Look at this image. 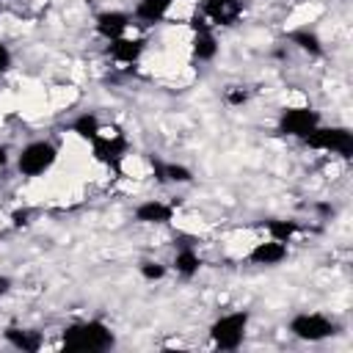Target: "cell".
<instances>
[{
    "label": "cell",
    "instance_id": "7",
    "mask_svg": "<svg viewBox=\"0 0 353 353\" xmlns=\"http://www.w3.org/2000/svg\"><path fill=\"white\" fill-rule=\"evenodd\" d=\"M320 124V116L317 110L312 108H287L281 113V121H279V130L284 135H295V138H303L309 130H314Z\"/></svg>",
    "mask_w": 353,
    "mask_h": 353
},
{
    "label": "cell",
    "instance_id": "13",
    "mask_svg": "<svg viewBox=\"0 0 353 353\" xmlns=\"http://www.w3.org/2000/svg\"><path fill=\"white\" fill-rule=\"evenodd\" d=\"M174 3L176 0H141L138 8H135V17L143 19V22H160Z\"/></svg>",
    "mask_w": 353,
    "mask_h": 353
},
{
    "label": "cell",
    "instance_id": "4",
    "mask_svg": "<svg viewBox=\"0 0 353 353\" xmlns=\"http://www.w3.org/2000/svg\"><path fill=\"white\" fill-rule=\"evenodd\" d=\"M91 146H94V157L99 160V163H105V165H110L116 174H121V160H124V154H127V135L116 127L110 135H97L94 141H91Z\"/></svg>",
    "mask_w": 353,
    "mask_h": 353
},
{
    "label": "cell",
    "instance_id": "26",
    "mask_svg": "<svg viewBox=\"0 0 353 353\" xmlns=\"http://www.w3.org/2000/svg\"><path fill=\"white\" fill-rule=\"evenodd\" d=\"M6 163H8V149L0 146V165H6Z\"/></svg>",
    "mask_w": 353,
    "mask_h": 353
},
{
    "label": "cell",
    "instance_id": "23",
    "mask_svg": "<svg viewBox=\"0 0 353 353\" xmlns=\"http://www.w3.org/2000/svg\"><path fill=\"white\" fill-rule=\"evenodd\" d=\"M11 221H14V226H28L30 223V210H17L11 215Z\"/></svg>",
    "mask_w": 353,
    "mask_h": 353
},
{
    "label": "cell",
    "instance_id": "9",
    "mask_svg": "<svg viewBox=\"0 0 353 353\" xmlns=\"http://www.w3.org/2000/svg\"><path fill=\"white\" fill-rule=\"evenodd\" d=\"M127 25H130V17L121 14V11H102L97 17V33L105 36L108 41L121 39V33L127 30Z\"/></svg>",
    "mask_w": 353,
    "mask_h": 353
},
{
    "label": "cell",
    "instance_id": "16",
    "mask_svg": "<svg viewBox=\"0 0 353 353\" xmlns=\"http://www.w3.org/2000/svg\"><path fill=\"white\" fill-rule=\"evenodd\" d=\"M174 268H176V273H179V276L190 279L193 273H199L201 259H199V254H196L193 248H182V251L176 254V259H174Z\"/></svg>",
    "mask_w": 353,
    "mask_h": 353
},
{
    "label": "cell",
    "instance_id": "8",
    "mask_svg": "<svg viewBox=\"0 0 353 353\" xmlns=\"http://www.w3.org/2000/svg\"><path fill=\"white\" fill-rule=\"evenodd\" d=\"M199 14L210 25H234L243 14V0H204Z\"/></svg>",
    "mask_w": 353,
    "mask_h": 353
},
{
    "label": "cell",
    "instance_id": "14",
    "mask_svg": "<svg viewBox=\"0 0 353 353\" xmlns=\"http://www.w3.org/2000/svg\"><path fill=\"white\" fill-rule=\"evenodd\" d=\"M6 339L14 345V347H19V350H25V353H36L39 347H41V336H39V331H25V328H8L6 331Z\"/></svg>",
    "mask_w": 353,
    "mask_h": 353
},
{
    "label": "cell",
    "instance_id": "15",
    "mask_svg": "<svg viewBox=\"0 0 353 353\" xmlns=\"http://www.w3.org/2000/svg\"><path fill=\"white\" fill-rule=\"evenodd\" d=\"M215 52H218V44H215L212 30H201V33L193 36V55L199 61H212Z\"/></svg>",
    "mask_w": 353,
    "mask_h": 353
},
{
    "label": "cell",
    "instance_id": "24",
    "mask_svg": "<svg viewBox=\"0 0 353 353\" xmlns=\"http://www.w3.org/2000/svg\"><path fill=\"white\" fill-rule=\"evenodd\" d=\"M8 66H11V52H8L6 44H0V74H3Z\"/></svg>",
    "mask_w": 353,
    "mask_h": 353
},
{
    "label": "cell",
    "instance_id": "21",
    "mask_svg": "<svg viewBox=\"0 0 353 353\" xmlns=\"http://www.w3.org/2000/svg\"><path fill=\"white\" fill-rule=\"evenodd\" d=\"M141 273H143V279L154 281V279H163L165 268H163V265H157V262H143V265H141Z\"/></svg>",
    "mask_w": 353,
    "mask_h": 353
},
{
    "label": "cell",
    "instance_id": "22",
    "mask_svg": "<svg viewBox=\"0 0 353 353\" xmlns=\"http://www.w3.org/2000/svg\"><path fill=\"white\" fill-rule=\"evenodd\" d=\"M245 99H248V94H245L243 88H237V85H232V88L226 91V102H229V105H243Z\"/></svg>",
    "mask_w": 353,
    "mask_h": 353
},
{
    "label": "cell",
    "instance_id": "5",
    "mask_svg": "<svg viewBox=\"0 0 353 353\" xmlns=\"http://www.w3.org/2000/svg\"><path fill=\"white\" fill-rule=\"evenodd\" d=\"M55 157H58V152H55L52 143H47V141H33V143H28V146L22 149L17 165H19V171H22L25 176H39V174H44V171L55 163Z\"/></svg>",
    "mask_w": 353,
    "mask_h": 353
},
{
    "label": "cell",
    "instance_id": "3",
    "mask_svg": "<svg viewBox=\"0 0 353 353\" xmlns=\"http://www.w3.org/2000/svg\"><path fill=\"white\" fill-rule=\"evenodd\" d=\"M245 325H248V314L232 312V314H223L212 323L210 336L221 350H234V347H240V342L245 336Z\"/></svg>",
    "mask_w": 353,
    "mask_h": 353
},
{
    "label": "cell",
    "instance_id": "19",
    "mask_svg": "<svg viewBox=\"0 0 353 353\" xmlns=\"http://www.w3.org/2000/svg\"><path fill=\"white\" fill-rule=\"evenodd\" d=\"M265 229L270 232V237H273V240L287 243V240H290L301 226H298L295 221H268V223H265Z\"/></svg>",
    "mask_w": 353,
    "mask_h": 353
},
{
    "label": "cell",
    "instance_id": "6",
    "mask_svg": "<svg viewBox=\"0 0 353 353\" xmlns=\"http://www.w3.org/2000/svg\"><path fill=\"white\" fill-rule=\"evenodd\" d=\"M290 331H292L298 339L320 342V339L331 336V334L336 331V325H334L328 317H323V314H298V317H292Z\"/></svg>",
    "mask_w": 353,
    "mask_h": 353
},
{
    "label": "cell",
    "instance_id": "17",
    "mask_svg": "<svg viewBox=\"0 0 353 353\" xmlns=\"http://www.w3.org/2000/svg\"><path fill=\"white\" fill-rule=\"evenodd\" d=\"M72 130L83 138V141H94L102 130H99V119L94 116V113H83V116H77L74 119V124H72Z\"/></svg>",
    "mask_w": 353,
    "mask_h": 353
},
{
    "label": "cell",
    "instance_id": "25",
    "mask_svg": "<svg viewBox=\"0 0 353 353\" xmlns=\"http://www.w3.org/2000/svg\"><path fill=\"white\" fill-rule=\"evenodd\" d=\"M8 287H11V281H8L6 276H0V295H6V292H8Z\"/></svg>",
    "mask_w": 353,
    "mask_h": 353
},
{
    "label": "cell",
    "instance_id": "1",
    "mask_svg": "<svg viewBox=\"0 0 353 353\" xmlns=\"http://www.w3.org/2000/svg\"><path fill=\"white\" fill-rule=\"evenodd\" d=\"M113 347V334L105 323L88 320V323H74L63 331V350L69 353H99Z\"/></svg>",
    "mask_w": 353,
    "mask_h": 353
},
{
    "label": "cell",
    "instance_id": "18",
    "mask_svg": "<svg viewBox=\"0 0 353 353\" xmlns=\"http://www.w3.org/2000/svg\"><path fill=\"white\" fill-rule=\"evenodd\" d=\"M290 41L292 44H298L303 52H309V55H320L323 52V44H320V39L312 33V30H292L290 33Z\"/></svg>",
    "mask_w": 353,
    "mask_h": 353
},
{
    "label": "cell",
    "instance_id": "10",
    "mask_svg": "<svg viewBox=\"0 0 353 353\" xmlns=\"http://www.w3.org/2000/svg\"><path fill=\"white\" fill-rule=\"evenodd\" d=\"M287 256V245L279 240H268V243H256L248 254V259L254 265H279Z\"/></svg>",
    "mask_w": 353,
    "mask_h": 353
},
{
    "label": "cell",
    "instance_id": "2",
    "mask_svg": "<svg viewBox=\"0 0 353 353\" xmlns=\"http://www.w3.org/2000/svg\"><path fill=\"white\" fill-rule=\"evenodd\" d=\"M303 143H309L312 149H328L336 152L342 157L353 154V132L345 127H314L303 135Z\"/></svg>",
    "mask_w": 353,
    "mask_h": 353
},
{
    "label": "cell",
    "instance_id": "11",
    "mask_svg": "<svg viewBox=\"0 0 353 353\" xmlns=\"http://www.w3.org/2000/svg\"><path fill=\"white\" fill-rule=\"evenodd\" d=\"M143 52V39H113L108 44V55L121 61V63H132L138 61Z\"/></svg>",
    "mask_w": 353,
    "mask_h": 353
},
{
    "label": "cell",
    "instance_id": "20",
    "mask_svg": "<svg viewBox=\"0 0 353 353\" xmlns=\"http://www.w3.org/2000/svg\"><path fill=\"white\" fill-rule=\"evenodd\" d=\"M163 174H165V182H168V179H171V182H190V179H193L190 168L176 165V163H163Z\"/></svg>",
    "mask_w": 353,
    "mask_h": 353
},
{
    "label": "cell",
    "instance_id": "12",
    "mask_svg": "<svg viewBox=\"0 0 353 353\" xmlns=\"http://www.w3.org/2000/svg\"><path fill=\"white\" fill-rule=\"evenodd\" d=\"M171 215H174V207L171 204H163V201H143L135 210V218L141 223H168Z\"/></svg>",
    "mask_w": 353,
    "mask_h": 353
}]
</instances>
